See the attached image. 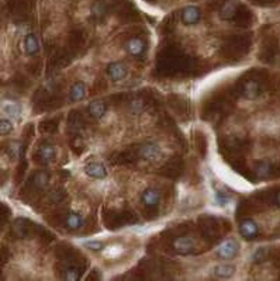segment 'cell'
Returning a JSON list of instances; mask_svg holds the SVG:
<instances>
[{
	"label": "cell",
	"mask_w": 280,
	"mask_h": 281,
	"mask_svg": "<svg viewBox=\"0 0 280 281\" xmlns=\"http://www.w3.org/2000/svg\"><path fill=\"white\" fill-rule=\"evenodd\" d=\"M107 76L110 78V81L114 83L122 82L127 75H128V69L122 64V62H110L106 67Z\"/></svg>",
	"instance_id": "1"
},
{
	"label": "cell",
	"mask_w": 280,
	"mask_h": 281,
	"mask_svg": "<svg viewBox=\"0 0 280 281\" xmlns=\"http://www.w3.org/2000/svg\"><path fill=\"white\" fill-rule=\"evenodd\" d=\"M83 172L86 176L96 179V180H102V179H106L107 177V167L99 161H90L88 162L85 166H83Z\"/></svg>",
	"instance_id": "2"
},
{
	"label": "cell",
	"mask_w": 280,
	"mask_h": 281,
	"mask_svg": "<svg viewBox=\"0 0 280 281\" xmlns=\"http://www.w3.org/2000/svg\"><path fill=\"white\" fill-rule=\"evenodd\" d=\"M174 250L180 256H187V254L193 253L194 252V239L192 236H179L176 238L172 243Z\"/></svg>",
	"instance_id": "3"
},
{
	"label": "cell",
	"mask_w": 280,
	"mask_h": 281,
	"mask_svg": "<svg viewBox=\"0 0 280 281\" xmlns=\"http://www.w3.org/2000/svg\"><path fill=\"white\" fill-rule=\"evenodd\" d=\"M138 155L144 161H157L160 156V147L157 142H145L138 149Z\"/></svg>",
	"instance_id": "4"
},
{
	"label": "cell",
	"mask_w": 280,
	"mask_h": 281,
	"mask_svg": "<svg viewBox=\"0 0 280 281\" xmlns=\"http://www.w3.org/2000/svg\"><path fill=\"white\" fill-rule=\"evenodd\" d=\"M240 250L238 243L232 239L224 241L218 248H217V256L223 260H228V259H234Z\"/></svg>",
	"instance_id": "5"
},
{
	"label": "cell",
	"mask_w": 280,
	"mask_h": 281,
	"mask_svg": "<svg viewBox=\"0 0 280 281\" xmlns=\"http://www.w3.org/2000/svg\"><path fill=\"white\" fill-rule=\"evenodd\" d=\"M124 48H125V51L131 55V56L140 58V56H142V54L145 52L147 44H145V41L142 40V38H140V37H133V38L125 41Z\"/></svg>",
	"instance_id": "6"
},
{
	"label": "cell",
	"mask_w": 280,
	"mask_h": 281,
	"mask_svg": "<svg viewBox=\"0 0 280 281\" xmlns=\"http://www.w3.org/2000/svg\"><path fill=\"white\" fill-rule=\"evenodd\" d=\"M182 23L185 26H194L201 20V12L197 6H186L182 10Z\"/></svg>",
	"instance_id": "7"
},
{
	"label": "cell",
	"mask_w": 280,
	"mask_h": 281,
	"mask_svg": "<svg viewBox=\"0 0 280 281\" xmlns=\"http://www.w3.org/2000/svg\"><path fill=\"white\" fill-rule=\"evenodd\" d=\"M241 236L246 241H252L259 233V227L254 219H244L240 224Z\"/></svg>",
	"instance_id": "8"
},
{
	"label": "cell",
	"mask_w": 280,
	"mask_h": 281,
	"mask_svg": "<svg viewBox=\"0 0 280 281\" xmlns=\"http://www.w3.org/2000/svg\"><path fill=\"white\" fill-rule=\"evenodd\" d=\"M238 7H240L238 1H235V0H226V1L220 6V10H218L220 18H221V20H226V21L232 20V17L238 12Z\"/></svg>",
	"instance_id": "9"
},
{
	"label": "cell",
	"mask_w": 280,
	"mask_h": 281,
	"mask_svg": "<svg viewBox=\"0 0 280 281\" xmlns=\"http://www.w3.org/2000/svg\"><path fill=\"white\" fill-rule=\"evenodd\" d=\"M159 201H160V193L157 190V188L149 187L142 191L141 202H142L147 208H155V207H158Z\"/></svg>",
	"instance_id": "10"
},
{
	"label": "cell",
	"mask_w": 280,
	"mask_h": 281,
	"mask_svg": "<svg viewBox=\"0 0 280 281\" xmlns=\"http://www.w3.org/2000/svg\"><path fill=\"white\" fill-rule=\"evenodd\" d=\"M262 94V87L259 82L256 81H246L242 86V96L248 100H255Z\"/></svg>",
	"instance_id": "11"
},
{
	"label": "cell",
	"mask_w": 280,
	"mask_h": 281,
	"mask_svg": "<svg viewBox=\"0 0 280 281\" xmlns=\"http://www.w3.org/2000/svg\"><path fill=\"white\" fill-rule=\"evenodd\" d=\"M88 111H89V116L94 118V120H102L107 113V106L105 101L102 100H94L89 104L88 107Z\"/></svg>",
	"instance_id": "12"
},
{
	"label": "cell",
	"mask_w": 280,
	"mask_h": 281,
	"mask_svg": "<svg viewBox=\"0 0 280 281\" xmlns=\"http://www.w3.org/2000/svg\"><path fill=\"white\" fill-rule=\"evenodd\" d=\"M86 96V86L83 82H75L69 89V100L72 103L82 101Z\"/></svg>",
	"instance_id": "13"
},
{
	"label": "cell",
	"mask_w": 280,
	"mask_h": 281,
	"mask_svg": "<svg viewBox=\"0 0 280 281\" xmlns=\"http://www.w3.org/2000/svg\"><path fill=\"white\" fill-rule=\"evenodd\" d=\"M24 51L28 56H33L40 51V42H38V38L35 37V34L28 33L24 37Z\"/></svg>",
	"instance_id": "14"
},
{
	"label": "cell",
	"mask_w": 280,
	"mask_h": 281,
	"mask_svg": "<svg viewBox=\"0 0 280 281\" xmlns=\"http://www.w3.org/2000/svg\"><path fill=\"white\" fill-rule=\"evenodd\" d=\"M37 156L42 163H51L55 159V148L51 144H42L38 150H37Z\"/></svg>",
	"instance_id": "15"
},
{
	"label": "cell",
	"mask_w": 280,
	"mask_h": 281,
	"mask_svg": "<svg viewBox=\"0 0 280 281\" xmlns=\"http://www.w3.org/2000/svg\"><path fill=\"white\" fill-rule=\"evenodd\" d=\"M234 273H235V266L228 264V263L217 264L213 268V274L217 279H229V277L234 276Z\"/></svg>",
	"instance_id": "16"
},
{
	"label": "cell",
	"mask_w": 280,
	"mask_h": 281,
	"mask_svg": "<svg viewBox=\"0 0 280 281\" xmlns=\"http://www.w3.org/2000/svg\"><path fill=\"white\" fill-rule=\"evenodd\" d=\"M65 225L69 231H79L83 227V216L79 213H69L65 218Z\"/></svg>",
	"instance_id": "17"
},
{
	"label": "cell",
	"mask_w": 280,
	"mask_h": 281,
	"mask_svg": "<svg viewBox=\"0 0 280 281\" xmlns=\"http://www.w3.org/2000/svg\"><path fill=\"white\" fill-rule=\"evenodd\" d=\"M90 13H92V16H93L97 21H99V20H102V18H105L107 14V4L103 1V0H97V1H94L93 4H92Z\"/></svg>",
	"instance_id": "18"
},
{
	"label": "cell",
	"mask_w": 280,
	"mask_h": 281,
	"mask_svg": "<svg viewBox=\"0 0 280 281\" xmlns=\"http://www.w3.org/2000/svg\"><path fill=\"white\" fill-rule=\"evenodd\" d=\"M50 184V174L44 170L37 172V173L33 176V186L37 187L38 190H42Z\"/></svg>",
	"instance_id": "19"
},
{
	"label": "cell",
	"mask_w": 280,
	"mask_h": 281,
	"mask_svg": "<svg viewBox=\"0 0 280 281\" xmlns=\"http://www.w3.org/2000/svg\"><path fill=\"white\" fill-rule=\"evenodd\" d=\"M272 172V166L270 163L266 161L258 162L256 166H255V174L258 179H265V177H269V174Z\"/></svg>",
	"instance_id": "20"
},
{
	"label": "cell",
	"mask_w": 280,
	"mask_h": 281,
	"mask_svg": "<svg viewBox=\"0 0 280 281\" xmlns=\"http://www.w3.org/2000/svg\"><path fill=\"white\" fill-rule=\"evenodd\" d=\"M102 252H103V256L106 259H116L124 252V248L121 245H113V246H108V248H103Z\"/></svg>",
	"instance_id": "21"
},
{
	"label": "cell",
	"mask_w": 280,
	"mask_h": 281,
	"mask_svg": "<svg viewBox=\"0 0 280 281\" xmlns=\"http://www.w3.org/2000/svg\"><path fill=\"white\" fill-rule=\"evenodd\" d=\"M3 110L10 117H14V118H20L21 117V107L17 103H7V104L3 106Z\"/></svg>",
	"instance_id": "22"
},
{
	"label": "cell",
	"mask_w": 280,
	"mask_h": 281,
	"mask_svg": "<svg viewBox=\"0 0 280 281\" xmlns=\"http://www.w3.org/2000/svg\"><path fill=\"white\" fill-rule=\"evenodd\" d=\"M20 150H21V145H20V142H17V141H12V142L7 145V153H9V156L12 158V161L18 159Z\"/></svg>",
	"instance_id": "23"
},
{
	"label": "cell",
	"mask_w": 280,
	"mask_h": 281,
	"mask_svg": "<svg viewBox=\"0 0 280 281\" xmlns=\"http://www.w3.org/2000/svg\"><path fill=\"white\" fill-rule=\"evenodd\" d=\"M13 130V121L9 120V118H1V120H0V135L12 134Z\"/></svg>",
	"instance_id": "24"
},
{
	"label": "cell",
	"mask_w": 280,
	"mask_h": 281,
	"mask_svg": "<svg viewBox=\"0 0 280 281\" xmlns=\"http://www.w3.org/2000/svg\"><path fill=\"white\" fill-rule=\"evenodd\" d=\"M83 245H85L86 249H89V250H92V252H102L103 248H105L103 242L100 241H88L85 242Z\"/></svg>",
	"instance_id": "25"
},
{
	"label": "cell",
	"mask_w": 280,
	"mask_h": 281,
	"mask_svg": "<svg viewBox=\"0 0 280 281\" xmlns=\"http://www.w3.org/2000/svg\"><path fill=\"white\" fill-rule=\"evenodd\" d=\"M267 254H269V249H267V248H261V249H258V250L254 253V262L255 263H262V262H265Z\"/></svg>",
	"instance_id": "26"
},
{
	"label": "cell",
	"mask_w": 280,
	"mask_h": 281,
	"mask_svg": "<svg viewBox=\"0 0 280 281\" xmlns=\"http://www.w3.org/2000/svg\"><path fill=\"white\" fill-rule=\"evenodd\" d=\"M64 279H65V280H70V281L79 280L80 279L79 270H78V268H75V267L68 268L67 271H65V276H64Z\"/></svg>",
	"instance_id": "27"
},
{
	"label": "cell",
	"mask_w": 280,
	"mask_h": 281,
	"mask_svg": "<svg viewBox=\"0 0 280 281\" xmlns=\"http://www.w3.org/2000/svg\"><path fill=\"white\" fill-rule=\"evenodd\" d=\"M62 198H64V193L61 190H55L50 194V200H52V202H59Z\"/></svg>",
	"instance_id": "28"
},
{
	"label": "cell",
	"mask_w": 280,
	"mask_h": 281,
	"mask_svg": "<svg viewBox=\"0 0 280 281\" xmlns=\"http://www.w3.org/2000/svg\"><path fill=\"white\" fill-rule=\"evenodd\" d=\"M130 108H131V113H133V114H138V113L142 110V104H141V101H134V103H131Z\"/></svg>",
	"instance_id": "29"
},
{
	"label": "cell",
	"mask_w": 280,
	"mask_h": 281,
	"mask_svg": "<svg viewBox=\"0 0 280 281\" xmlns=\"http://www.w3.org/2000/svg\"><path fill=\"white\" fill-rule=\"evenodd\" d=\"M273 202H275V205L280 207V191L279 193H276V196H275V200H273Z\"/></svg>",
	"instance_id": "30"
}]
</instances>
